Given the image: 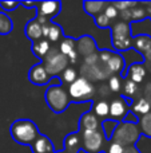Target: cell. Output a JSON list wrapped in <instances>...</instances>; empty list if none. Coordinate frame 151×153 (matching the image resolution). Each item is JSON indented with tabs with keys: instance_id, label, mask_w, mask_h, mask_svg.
<instances>
[{
	"instance_id": "6da1fadb",
	"label": "cell",
	"mask_w": 151,
	"mask_h": 153,
	"mask_svg": "<svg viewBox=\"0 0 151 153\" xmlns=\"http://www.w3.org/2000/svg\"><path fill=\"white\" fill-rule=\"evenodd\" d=\"M11 137L15 143L20 145H29L35 141V138L40 134L39 128L31 120H16L10 126Z\"/></svg>"
},
{
	"instance_id": "7a4b0ae2",
	"label": "cell",
	"mask_w": 151,
	"mask_h": 153,
	"mask_svg": "<svg viewBox=\"0 0 151 153\" xmlns=\"http://www.w3.org/2000/svg\"><path fill=\"white\" fill-rule=\"evenodd\" d=\"M44 100L47 102L48 108L54 111V113H63L71 103V100L68 97L67 90L63 87V85L52 83L47 87L45 90Z\"/></svg>"
},
{
	"instance_id": "3957f363",
	"label": "cell",
	"mask_w": 151,
	"mask_h": 153,
	"mask_svg": "<svg viewBox=\"0 0 151 153\" xmlns=\"http://www.w3.org/2000/svg\"><path fill=\"white\" fill-rule=\"evenodd\" d=\"M95 86L94 83H91L90 81H87L86 78L78 76V79L75 82H72L68 86V97L71 100V102L82 103V102H90L92 103L95 101Z\"/></svg>"
},
{
	"instance_id": "277c9868",
	"label": "cell",
	"mask_w": 151,
	"mask_h": 153,
	"mask_svg": "<svg viewBox=\"0 0 151 153\" xmlns=\"http://www.w3.org/2000/svg\"><path fill=\"white\" fill-rule=\"evenodd\" d=\"M133 30L126 22H114L111 26V42L117 51H127L133 47Z\"/></svg>"
},
{
	"instance_id": "5b68a950",
	"label": "cell",
	"mask_w": 151,
	"mask_h": 153,
	"mask_svg": "<svg viewBox=\"0 0 151 153\" xmlns=\"http://www.w3.org/2000/svg\"><path fill=\"white\" fill-rule=\"evenodd\" d=\"M141 137V132L138 129V124H128V122H118L115 126L110 141L120 144L122 146H134Z\"/></svg>"
},
{
	"instance_id": "8992f818",
	"label": "cell",
	"mask_w": 151,
	"mask_h": 153,
	"mask_svg": "<svg viewBox=\"0 0 151 153\" xmlns=\"http://www.w3.org/2000/svg\"><path fill=\"white\" fill-rule=\"evenodd\" d=\"M40 63L43 65L44 70L48 73V75L51 78H59L62 75V73L70 66L67 56H64L55 46H51L50 53L44 56V59Z\"/></svg>"
},
{
	"instance_id": "52a82bcc",
	"label": "cell",
	"mask_w": 151,
	"mask_h": 153,
	"mask_svg": "<svg viewBox=\"0 0 151 153\" xmlns=\"http://www.w3.org/2000/svg\"><path fill=\"white\" fill-rule=\"evenodd\" d=\"M82 137V151L84 153H103L107 138L102 128L91 132H79Z\"/></svg>"
},
{
	"instance_id": "ba28073f",
	"label": "cell",
	"mask_w": 151,
	"mask_h": 153,
	"mask_svg": "<svg viewBox=\"0 0 151 153\" xmlns=\"http://www.w3.org/2000/svg\"><path fill=\"white\" fill-rule=\"evenodd\" d=\"M36 20L42 26L50 24L51 19L58 16L62 11V3L60 1H36Z\"/></svg>"
},
{
	"instance_id": "9c48e42d",
	"label": "cell",
	"mask_w": 151,
	"mask_h": 153,
	"mask_svg": "<svg viewBox=\"0 0 151 153\" xmlns=\"http://www.w3.org/2000/svg\"><path fill=\"white\" fill-rule=\"evenodd\" d=\"M133 102H134L133 100L125 98L123 95L111 101V103H110V113H108L110 120H114L117 122H122L125 120L126 114L130 111Z\"/></svg>"
},
{
	"instance_id": "30bf717a",
	"label": "cell",
	"mask_w": 151,
	"mask_h": 153,
	"mask_svg": "<svg viewBox=\"0 0 151 153\" xmlns=\"http://www.w3.org/2000/svg\"><path fill=\"white\" fill-rule=\"evenodd\" d=\"M138 53L142 54L143 58V65L151 63V36L149 35H139V36L133 38V47Z\"/></svg>"
},
{
	"instance_id": "8fae6325",
	"label": "cell",
	"mask_w": 151,
	"mask_h": 153,
	"mask_svg": "<svg viewBox=\"0 0 151 153\" xmlns=\"http://www.w3.org/2000/svg\"><path fill=\"white\" fill-rule=\"evenodd\" d=\"M59 51L67 56L70 65H75L78 62V53H76V39L71 36H63L59 42Z\"/></svg>"
},
{
	"instance_id": "7c38bea8",
	"label": "cell",
	"mask_w": 151,
	"mask_h": 153,
	"mask_svg": "<svg viewBox=\"0 0 151 153\" xmlns=\"http://www.w3.org/2000/svg\"><path fill=\"white\" fill-rule=\"evenodd\" d=\"M76 53L78 56H83V59L98 53V47L94 38L90 35H83L79 39H76Z\"/></svg>"
},
{
	"instance_id": "4fadbf2b",
	"label": "cell",
	"mask_w": 151,
	"mask_h": 153,
	"mask_svg": "<svg viewBox=\"0 0 151 153\" xmlns=\"http://www.w3.org/2000/svg\"><path fill=\"white\" fill-rule=\"evenodd\" d=\"M28 79L31 83L37 85V86H44V85L50 83L51 81H54L55 78H51L48 75V73L44 70L42 63H37L35 66H32L28 71Z\"/></svg>"
},
{
	"instance_id": "5bb4252c",
	"label": "cell",
	"mask_w": 151,
	"mask_h": 153,
	"mask_svg": "<svg viewBox=\"0 0 151 153\" xmlns=\"http://www.w3.org/2000/svg\"><path fill=\"white\" fill-rule=\"evenodd\" d=\"M146 76V67H144L143 62H135V63L130 65L128 67H126L123 78L130 79V81L135 82L136 85L142 83Z\"/></svg>"
},
{
	"instance_id": "9a60e30c",
	"label": "cell",
	"mask_w": 151,
	"mask_h": 153,
	"mask_svg": "<svg viewBox=\"0 0 151 153\" xmlns=\"http://www.w3.org/2000/svg\"><path fill=\"white\" fill-rule=\"evenodd\" d=\"M63 151L66 153H79L82 151V137L79 132H72L64 137Z\"/></svg>"
},
{
	"instance_id": "2e32d148",
	"label": "cell",
	"mask_w": 151,
	"mask_h": 153,
	"mask_svg": "<svg viewBox=\"0 0 151 153\" xmlns=\"http://www.w3.org/2000/svg\"><path fill=\"white\" fill-rule=\"evenodd\" d=\"M99 120L92 111H86L79 120V130L78 132H91L99 129Z\"/></svg>"
},
{
	"instance_id": "e0dca14e",
	"label": "cell",
	"mask_w": 151,
	"mask_h": 153,
	"mask_svg": "<svg viewBox=\"0 0 151 153\" xmlns=\"http://www.w3.org/2000/svg\"><path fill=\"white\" fill-rule=\"evenodd\" d=\"M31 152L32 153H54L55 148H54V144L51 143L50 138L40 133L35 138L34 143L31 144Z\"/></svg>"
},
{
	"instance_id": "ac0fdd59",
	"label": "cell",
	"mask_w": 151,
	"mask_h": 153,
	"mask_svg": "<svg viewBox=\"0 0 151 153\" xmlns=\"http://www.w3.org/2000/svg\"><path fill=\"white\" fill-rule=\"evenodd\" d=\"M107 67H108V71L111 75L122 74V78H123V74H125V70L127 66H126V61L122 54L112 53L111 58L107 62Z\"/></svg>"
},
{
	"instance_id": "d6986e66",
	"label": "cell",
	"mask_w": 151,
	"mask_h": 153,
	"mask_svg": "<svg viewBox=\"0 0 151 153\" xmlns=\"http://www.w3.org/2000/svg\"><path fill=\"white\" fill-rule=\"evenodd\" d=\"M42 24L36 20V19H31L28 23L26 24V28H24V34L26 36L31 40L32 43L37 42V40L43 39V34H42Z\"/></svg>"
},
{
	"instance_id": "ffe728a7",
	"label": "cell",
	"mask_w": 151,
	"mask_h": 153,
	"mask_svg": "<svg viewBox=\"0 0 151 153\" xmlns=\"http://www.w3.org/2000/svg\"><path fill=\"white\" fill-rule=\"evenodd\" d=\"M131 113H134L138 118H141V117L146 116V114H149L151 111V106L149 103V101L146 100V98L143 97H138L134 100L133 105H131Z\"/></svg>"
},
{
	"instance_id": "44dd1931",
	"label": "cell",
	"mask_w": 151,
	"mask_h": 153,
	"mask_svg": "<svg viewBox=\"0 0 151 153\" xmlns=\"http://www.w3.org/2000/svg\"><path fill=\"white\" fill-rule=\"evenodd\" d=\"M51 46H52V45H51L47 39H40V40H37V42L32 43L31 51H32V54H34L35 56H37L40 61H43V59H44V56L50 53Z\"/></svg>"
},
{
	"instance_id": "7402d4cb",
	"label": "cell",
	"mask_w": 151,
	"mask_h": 153,
	"mask_svg": "<svg viewBox=\"0 0 151 153\" xmlns=\"http://www.w3.org/2000/svg\"><path fill=\"white\" fill-rule=\"evenodd\" d=\"M107 1H84L83 3V8H84V12L88 13L91 16H98L99 13H102L106 8Z\"/></svg>"
},
{
	"instance_id": "603a6c76",
	"label": "cell",
	"mask_w": 151,
	"mask_h": 153,
	"mask_svg": "<svg viewBox=\"0 0 151 153\" xmlns=\"http://www.w3.org/2000/svg\"><path fill=\"white\" fill-rule=\"evenodd\" d=\"M146 19H147V12L143 3H138L135 7H133L130 10V23H138V22L146 20Z\"/></svg>"
},
{
	"instance_id": "cb8c5ba5",
	"label": "cell",
	"mask_w": 151,
	"mask_h": 153,
	"mask_svg": "<svg viewBox=\"0 0 151 153\" xmlns=\"http://www.w3.org/2000/svg\"><path fill=\"white\" fill-rule=\"evenodd\" d=\"M63 38V28H62L59 24H56L55 22H51L50 23V30H48V36L47 40L51 45H55L59 43Z\"/></svg>"
},
{
	"instance_id": "d4e9b609",
	"label": "cell",
	"mask_w": 151,
	"mask_h": 153,
	"mask_svg": "<svg viewBox=\"0 0 151 153\" xmlns=\"http://www.w3.org/2000/svg\"><path fill=\"white\" fill-rule=\"evenodd\" d=\"M92 111L96 117L106 118V117H108V113H110V103L104 100L94 101L92 102Z\"/></svg>"
},
{
	"instance_id": "484cf974",
	"label": "cell",
	"mask_w": 151,
	"mask_h": 153,
	"mask_svg": "<svg viewBox=\"0 0 151 153\" xmlns=\"http://www.w3.org/2000/svg\"><path fill=\"white\" fill-rule=\"evenodd\" d=\"M123 97L128 98V100H135V95L138 94L139 91V86L135 83V82L130 81V79H125L123 81Z\"/></svg>"
},
{
	"instance_id": "4316f807",
	"label": "cell",
	"mask_w": 151,
	"mask_h": 153,
	"mask_svg": "<svg viewBox=\"0 0 151 153\" xmlns=\"http://www.w3.org/2000/svg\"><path fill=\"white\" fill-rule=\"evenodd\" d=\"M138 129L141 132V136H146V137L151 138V111L139 118Z\"/></svg>"
},
{
	"instance_id": "83f0119b",
	"label": "cell",
	"mask_w": 151,
	"mask_h": 153,
	"mask_svg": "<svg viewBox=\"0 0 151 153\" xmlns=\"http://www.w3.org/2000/svg\"><path fill=\"white\" fill-rule=\"evenodd\" d=\"M13 30V23L5 12H0V35H8Z\"/></svg>"
},
{
	"instance_id": "f1b7e54d",
	"label": "cell",
	"mask_w": 151,
	"mask_h": 153,
	"mask_svg": "<svg viewBox=\"0 0 151 153\" xmlns=\"http://www.w3.org/2000/svg\"><path fill=\"white\" fill-rule=\"evenodd\" d=\"M78 73H76V70L74 69V67H71V66H68L66 70H64L63 73H62V75L59 76L60 78V82H62V85L63 83H67L70 86V85L72 83V82H75L78 79Z\"/></svg>"
},
{
	"instance_id": "f546056e",
	"label": "cell",
	"mask_w": 151,
	"mask_h": 153,
	"mask_svg": "<svg viewBox=\"0 0 151 153\" xmlns=\"http://www.w3.org/2000/svg\"><path fill=\"white\" fill-rule=\"evenodd\" d=\"M108 86L110 91L111 93H119L122 90V86H123V78L122 75H111L108 78Z\"/></svg>"
},
{
	"instance_id": "4dcf8cb0",
	"label": "cell",
	"mask_w": 151,
	"mask_h": 153,
	"mask_svg": "<svg viewBox=\"0 0 151 153\" xmlns=\"http://www.w3.org/2000/svg\"><path fill=\"white\" fill-rule=\"evenodd\" d=\"M117 125H118L117 121L110 120V118H106L100 124L102 130H103V133H104V136H106L107 141H110V138H111V136H112V133H114V129H115V126H117Z\"/></svg>"
},
{
	"instance_id": "1f68e13d",
	"label": "cell",
	"mask_w": 151,
	"mask_h": 153,
	"mask_svg": "<svg viewBox=\"0 0 151 153\" xmlns=\"http://www.w3.org/2000/svg\"><path fill=\"white\" fill-rule=\"evenodd\" d=\"M103 13L106 15V18L108 19L111 23L119 18V12H118V10L114 7V4H112V3H107L106 8H104V11H103Z\"/></svg>"
},
{
	"instance_id": "d6a6232c",
	"label": "cell",
	"mask_w": 151,
	"mask_h": 153,
	"mask_svg": "<svg viewBox=\"0 0 151 153\" xmlns=\"http://www.w3.org/2000/svg\"><path fill=\"white\" fill-rule=\"evenodd\" d=\"M123 152H125V146H122L118 143H114V141H107V145L104 148L103 153H123Z\"/></svg>"
},
{
	"instance_id": "836d02e7",
	"label": "cell",
	"mask_w": 151,
	"mask_h": 153,
	"mask_svg": "<svg viewBox=\"0 0 151 153\" xmlns=\"http://www.w3.org/2000/svg\"><path fill=\"white\" fill-rule=\"evenodd\" d=\"M94 19H95V24L99 27V28H108V27L112 26V23L106 18V15H104L103 12L99 13V15L95 16Z\"/></svg>"
},
{
	"instance_id": "e575fe53",
	"label": "cell",
	"mask_w": 151,
	"mask_h": 153,
	"mask_svg": "<svg viewBox=\"0 0 151 153\" xmlns=\"http://www.w3.org/2000/svg\"><path fill=\"white\" fill-rule=\"evenodd\" d=\"M112 4H114V7L118 10V12H122V11L131 10V8L135 7L138 3L136 1H114Z\"/></svg>"
},
{
	"instance_id": "d590c367",
	"label": "cell",
	"mask_w": 151,
	"mask_h": 153,
	"mask_svg": "<svg viewBox=\"0 0 151 153\" xmlns=\"http://www.w3.org/2000/svg\"><path fill=\"white\" fill-rule=\"evenodd\" d=\"M111 91H110V89H108L107 85H100V86L98 87V90H95V95H99V97L104 101H106V98L108 97Z\"/></svg>"
},
{
	"instance_id": "8d00e7d4",
	"label": "cell",
	"mask_w": 151,
	"mask_h": 153,
	"mask_svg": "<svg viewBox=\"0 0 151 153\" xmlns=\"http://www.w3.org/2000/svg\"><path fill=\"white\" fill-rule=\"evenodd\" d=\"M20 5V1H1L0 0V7L3 8L4 11H13L15 8H18Z\"/></svg>"
},
{
	"instance_id": "74e56055",
	"label": "cell",
	"mask_w": 151,
	"mask_h": 153,
	"mask_svg": "<svg viewBox=\"0 0 151 153\" xmlns=\"http://www.w3.org/2000/svg\"><path fill=\"white\" fill-rule=\"evenodd\" d=\"M138 121H139V118L134 113H131V111H128L126 114L125 120H123V122H128V124H138Z\"/></svg>"
},
{
	"instance_id": "f35d334b",
	"label": "cell",
	"mask_w": 151,
	"mask_h": 153,
	"mask_svg": "<svg viewBox=\"0 0 151 153\" xmlns=\"http://www.w3.org/2000/svg\"><path fill=\"white\" fill-rule=\"evenodd\" d=\"M20 5L26 8H35L36 7V1H20Z\"/></svg>"
},
{
	"instance_id": "ab89813d",
	"label": "cell",
	"mask_w": 151,
	"mask_h": 153,
	"mask_svg": "<svg viewBox=\"0 0 151 153\" xmlns=\"http://www.w3.org/2000/svg\"><path fill=\"white\" fill-rule=\"evenodd\" d=\"M123 153H141V152H139L138 148L134 145V146H126V148H125V152H123Z\"/></svg>"
},
{
	"instance_id": "60d3db41",
	"label": "cell",
	"mask_w": 151,
	"mask_h": 153,
	"mask_svg": "<svg viewBox=\"0 0 151 153\" xmlns=\"http://www.w3.org/2000/svg\"><path fill=\"white\" fill-rule=\"evenodd\" d=\"M144 8H146V12H147V18L151 19V1L149 3H143Z\"/></svg>"
},
{
	"instance_id": "b9f144b4",
	"label": "cell",
	"mask_w": 151,
	"mask_h": 153,
	"mask_svg": "<svg viewBox=\"0 0 151 153\" xmlns=\"http://www.w3.org/2000/svg\"><path fill=\"white\" fill-rule=\"evenodd\" d=\"M54 153H66V152H64V151H55Z\"/></svg>"
}]
</instances>
